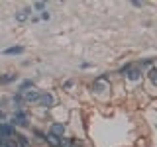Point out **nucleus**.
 <instances>
[{"instance_id": "nucleus-1", "label": "nucleus", "mask_w": 157, "mask_h": 147, "mask_svg": "<svg viewBox=\"0 0 157 147\" xmlns=\"http://www.w3.org/2000/svg\"><path fill=\"white\" fill-rule=\"evenodd\" d=\"M12 124L14 126H28V116L18 110L16 114H14V118H12Z\"/></svg>"}, {"instance_id": "nucleus-2", "label": "nucleus", "mask_w": 157, "mask_h": 147, "mask_svg": "<svg viewBox=\"0 0 157 147\" xmlns=\"http://www.w3.org/2000/svg\"><path fill=\"white\" fill-rule=\"evenodd\" d=\"M20 94L26 98L28 102H37V100H39V96H41L37 90H33V88H32V90H24V92H20Z\"/></svg>"}, {"instance_id": "nucleus-3", "label": "nucleus", "mask_w": 157, "mask_h": 147, "mask_svg": "<svg viewBox=\"0 0 157 147\" xmlns=\"http://www.w3.org/2000/svg\"><path fill=\"white\" fill-rule=\"evenodd\" d=\"M37 102H39V104H41L43 108H51L55 100H53V96L49 94V92H45V94H41V96H39V100H37Z\"/></svg>"}, {"instance_id": "nucleus-4", "label": "nucleus", "mask_w": 157, "mask_h": 147, "mask_svg": "<svg viewBox=\"0 0 157 147\" xmlns=\"http://www.w3.org/2000/svg\"><path fill=\"white\" fill-rule=\"evenodd\" d=\"M49 134H53V135H57V137H63V134H65V126H63V124H53Z\"/></svg>"}, {"instance_id": "nucleus-5", "label": "nucleus", "mask_w": 157, "mask_h": 147, "mask_svg": "<svg viewBox=\"0 0 157 147\" xmlns=\"http://www.w3.org/2000/svg\"><path fill=\"white\" fill-rule=\"evenodd\" d=\"M0 135H4V137H12V135H14V130H12V126L0 124Z\"/></svg>"}, {"instance_id": "nucleus-6", "label": "nucleus", "mask_w": 157, "mask_h": 147, "mask_svg": "<svg viewBox=\"0 0 157 147\" xmlns=\"http://www.w3.org/2000/svg\"><path fill=\"white\" fill-rule=\"evenodd\" d=\"M45 139H47V141H49L51 145H55V147L63 145V139H61V137H57V135H53V134H49V135L45 137Z\"/></svg>"}, {"instance_id": "nucleus-7", "label": "nucleus", "mask_w": 157, "mask_h": 147, "mask_svg": "<svg viewBox=\"0 0 157 147\" xmlns=\"http://www.w3.org/2000/svg\"><path fill=\"white\" fill-rule=\"evenodd\" d=\"M24 51V47H8V49H4V55H18V53H22Z\"/></svg>"}, {"instance_id": "nucleus-8", "label": "nucleus", "mask_w": 157, "mask_h": 147, "mask_svg": "<svg viewBox=\"0 0 157 147\" xmlns=\"http://www.w3.org/2000/svg\"><path fill=\"white\" fill-rule=\"evenodd\" d=\"M29 14H32V12H29V10L26 8V10H22V12H20V14H18V16H16V20H18V22H26V20H28V16H29Z\"/></svg>"}, {"instance_id": "nucleus-9", "label": "nucleus", "mask_w": 157, "mask_h": 147, "mask_svg": "<svg viewBox=\"0 0 157 147\" xmlns=\"http://www.w3.org/2000/svg\"><path fill=\"white\" fill-rule=\"evenodd\" d=\"M128 78H130V81H137V78H140V71H137V69H132V71L128 73Z\"/></svg>"}, {"instance_id": "nucleus-10", "label": "nucleus", "mask_w": 157, "mask_h": 147, "mask_svg": "<svg viewBox=\"0 0 157 147\" xmlns=\"http://www.w3.org/2000/svg\"><path fill=\"white\" fill-rule=\"evenodd\" d=\"M12 81H16V75H12V73H8L6 77L0 78V82H4V85H6V82H12Z\"/></svg>"}, {"instance_id": "nucleus-11", "label": "nucleus", "mask_w": 157, "mask_h": 147, "mask_svg": "<svg viewBox=\"0 0 157 147\" xmlns=\"http://www.w3.org/2000/svg\"><path fill=\"white\" fill-rule=\"evenodd\" d=\"M29 86L33 88V82H32V81H26V82H22V86H20V92H24V90H26V88H29Z\"/></svg>"}, {"instance_id": "nucleus-12", "label": "nucleus", "mask_w": 157, "mask_h": 147, "mask_svg": "<svg viewBox=\"0 0 157 147\" xmlns=\"http://www.w3.org/2000/svg\"><path fill=\"white\" fill-rule=\"evenodd\" d=\"M149 78L157 82V69H151V71H149Z\"/></svg>"}, {"instance_id": "nucleus-13", "label": "nucleus", "mask_w": 157, "mask_h": 147, "mask_svg": "<svg viewBox=\"0 0 157 147\" xmlns=\"http://www.w3.org/2000/svg\"><path fill=\"white\" fill-rule=\"evenodd\" d=\"M36 8L37 10H43V8H45V4H43V2H36Z\"/></svg>"}, {"instance_id": "nucleus-14", "label": "nucleus", "mask_w": 157, "mask_h": 147, "mask_svg": "<svg viewBox=\"0 0 157 147\" xmlns=\"http://www.w3.org/2000/svg\"><path fill=\"white\" fill-rule=\"evenodd\" d=\"M4 118H6V116H4V112L0 110V120H4Z\"/></svg>"}]
</instances>
